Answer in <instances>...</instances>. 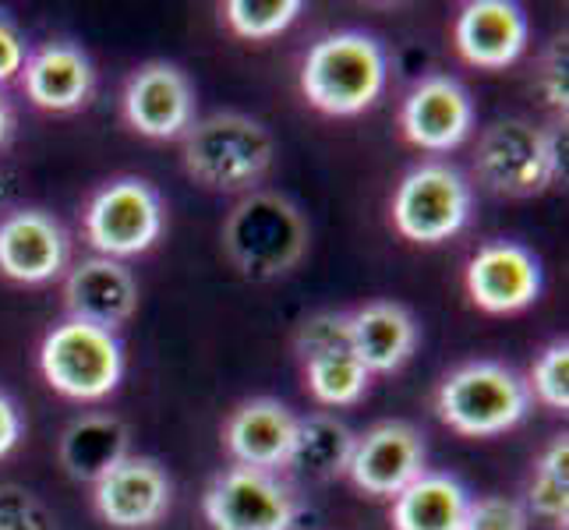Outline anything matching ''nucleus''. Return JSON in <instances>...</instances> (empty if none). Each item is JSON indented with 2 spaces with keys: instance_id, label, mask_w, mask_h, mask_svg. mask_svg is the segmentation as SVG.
<instances>
[{
  "instance_id": "obj_1",
  "label": "nucleus",
  "mask_w": 569,
  "mask_h": 530,
  "mask_svg": "<svg viewBox=\"0 0 569 530\" xmlns=\"http://www.w3.org/2000/svg\"><path fill=\"white\" fill-rule=\"evenodd\" d=\"M223 251L241 277L266 283L290 272L308 251L301 209L277 191H248L223 223Z\"/></svg>"
},
{
  "instance_id": "obj_2",
  "label": "nucleus",
  "mask_w": 569,
  "mask_h": 530,
  "mask_svg": "<svg viewBox=\"0 0 569 530\" xmlns=\"http://www.w3.org/2000/svg\"><path fill=\"white\" fill-rule=\"evenodd\" d=\"M389 78L386 50L376 36L329 32L301 61L305 100L329 117H358L379 100Z\"/></svg>"
},
{
  "instance_id": "obj_3",
  "label": "nucleus",
  "mask_w": 569,
  "mask_h": 530,
  "mask_svg": "<svg viewBox=\"0 0 569 530\" xmlns=\"http://www.w3.org/2000/svg\"><path fill=\"white\" fill-rule=\"evenodd\" d=\"M272 134L248 113L220 110L194 121L184 134V170L209 191H251L272 167Z\"/></svg>"
},
{
  "instance_id": "obj_4",
  "label": "nucleus",
  "mask_w": 569,
  "mask_h": 530,
  "mask_svg": "<svg viewBox=\"0 0 569 530\" xmlns=\"http://www.w3.org/2000/svg\"><path fill=\"white\" fill-rule=\"evenodd\" d=\"M436 414L467 439H492L531 414V389L499 361H467L442 379Z\"/></svg>"
},
{
  "instance_id": "obj_5",
  "label": "nucleus",
  "mask_w": 569,
  "mask_h": 530,
  "mask_svg": "<svg viewBox=\"0 0 569 530\" xmlns=\"http://www.w3.org/2000/svg\"><path fill=\"white\" fill-rule=\"evenodd\" d=\"M475 177L502 199H535L562 177L559 131L538 128L523 117L496 121L478 139Z\"/></svg>"
},
{
  "instance_id": "obj_6",
  "label": "nucleus",
  "mask_w": 569,
  "mask_h": 530,
  "mask_svg": "<svg viewBox=\"0 0 569 530\" xmlns=\"http://www.w3.org/2000/svg\"><path fill=\"white\" fill-rule=\"evenodd\" d=\"M39 371L53 392L78 403L107 400L124 376V347L107 329L86 322L53 326L39 347Z\"/></svg>"
},
{
  "instance_id": "obj_7",
  "label": "nucleus",
  "mask_w": 569,
  "mask_h": 530,
  "mask_svg": "<svg viewBox=\"0 0 569 530\" xmlns=\"http://www.w3.org/2000/svg\"><path fill=\"white\" fill-rule=\"evenodd\" d=\"M167 209L160 191L142 177H117L92 194L82 227L86 241L103 254V259H134L146 254L163 238Z\"/></svg>"
},
{
  "instance_id": "obj_8",
  "label": "nucleus",
  "mask_w": 569,
  "mask_h": 530,
  "mask_svg": "<svg viewBox=\"0 0 569 530\" xmlns=\"http://www.w3.org/2000/svg\"><path fill=\"white\" fill-rule=\"evenodd\" d=\"M202 513L212 530H293L301 499L298 488L272 470L233 463L209 481Z\"/></svg>"
},
{
  "instance_id": "obj_9",
  "label": "nucleus",
  "mask_w": 569,
  "mask_h": 530,
  "mask_svg": "<svg viewBox=\"0 0 569 530\" xmlns=\"http://www.w3.org/2000/svg\"><path fill=\"white\" fill-rule=\"evenodd\" d=\"M470 209H475V191L457 167L421 163L397 184L392 227L415 244H442L467 227Z\"/></svg>"
},
{
  "instance_id": "obj_10",
  "label": "nucleus",
  "mask_w": 569,
  "mask_h": 530,
  "mask_svg": "<svg viewBox=\"0 0 569 530\" xmlns=\"http://www.w3.org/2000/svg\"><path fill=\"white\" fill-rule=\"evenodd\" d=\"M173 484L160 460L124 457L92 484V506L113 530H152L170 513Z\"/></svg>"
},
{
  "instance_id": "obj_11",
  "label": "nucleus",
  "mask_w": 569,
  "mask_h": 530,
  "mask_svg": "<svg viewBox=\"0 0 569 530\" xmlns=\"http://www.w3.org/2000/svg\"><path fill=\"white\" fill-rule=\"evenodd\" d=\"M425 474V436L410 421H379L355 439L347 478L365 496L397 499Z\"/></svg>"
},
{
  "instance_id": "obj_12",
  "label": "nucleus",
  "mask_w": 569,
  "mask_h": 530,
  "mask_svg": "<svg viewBox=\"0 0 569 530\" xmlns=\"http://www.w3.org/2000/svg\"><path fill=\"white\" fill-rule=\"evenodd\" d=\"M463 287L488 316H517L541 298V266L517 241H488L470 254Z\"/></svg>"
},
{
  "instance_id": "obj_13",
  "label": "nucleus",
  "mask_w": 569,
  "mask_h": 530,
  "mask_svg": "<svg viewBox=\"0 0 569 530\" xmlns=\"http://www.w3.org/2000/svg\"><path fill=\"white\" fill-rule=\"evenodd\" d=\"M124 121L146 139L167 142L184 139L194 124V89L191 78L167 61H149L128 78L121 96Z\"/></svg>"
},
{
  "instance_id": "obj_14",
  "label": "nucleus",
  "mask_w": 569,
  "mask_h": 530,
  "mask_svg": "<svg viewBox=\"0 0 569 530\" xmlns=\"http://www.w3.org/2000/svg\"><path fill=\"white\" fill-rule=\"evenodd\" d=\"M400 128L410 146L428 152H449L475 131V100L453 74H428L407 92L400 107Z\"/></svg>"
},
{
  "instance_id": "obj_15",
  "label": "nucleus",
  "mask_w": 569,
  "mask_h": 530,
  "mask_svg": "<svg viewBox=\"0 0 569 530\" xmlns=\"http://www.w3.org/2000/svg\"><path fill=\"white\" fill-rule=\"evenodd\" d=\"M293 439H298V414L272 397L244 400L223 421V446L241 467L280 474L290 463Z\"/></svg>"
},
{
  "instance_id": "obj_16",
  "label": "nucleus",
  "mask_w": 569,
  "mask_h": 530,
  "mask_svg": "<svg viewBox=\"0 0 569 530\" xmlns=\"http://www.w3.org/2000/svg\"><path fill=\"white\" fill-rule=\"evenodd\" d=\"M68 266V233L43 209H18L0 220V277L50 283Z\"/></svg>"
},
{
  "instance_id": "obj_17",
  "label": "nucleus",
  "mask_w": 569,
  "mask_h": 530,
  "mask_svg": "<svg viewBox=\"0 0 569 530\" xmlns=\"http://www.w3.org/2000/svg\"><path fill=\"white\" fill-rule=\"evenodd\" d=\"M64 304L74 322L117 332L139 311V283L124 262L96 254L68 272Z\"/></svg>"
},
{
  "instance_id": "obj_18",
  "label": "nucleus",
  "mask_w": 569,
  "mask_h": 530,
  "mask_svg": "<svg viewBox=\"0 0 569 530\" xmlns=\"http://www.w3.org/2000/svg\"><path fill=\"white\" fill-rule=\"evenodd\" d=\"M527 14L513 0H470L460 8L453 39L467 64L499 71L527 50Z\"/></svg>"
},
{
  "instance_id": "obj_19",
  "label": "nucleus",
  "mask_w": 569,
  "mask_h": 530,
  "mask_svg": "<svg viewBox=\"0 0 569 530\" xmlns=\"http://www.w3.org/2000/svg\"><path fill=\"white\" fill-rule=\"evenodd\" d=\"M421 340L418 319L397 301H371L350 311V350L368 376H389L415 358Z\"/></svg>"
},
{
  "instance_id": "obj_20",
  "label": "nucleus",
  "mask_w": 569,
  "mask_h": 530,
  "mask_svg": "<svg viewBox=\"0 0 569 530\" xmlns=\"http://www.w3.org/2000/svg\"><path fill=\"white\" fill-rule=\"evenodd\" d=\"M22 86L32 107L68 113L89 103L96 89V71L89 57L71 43H47L26 57Z\"/></svg>"
},
{
  "instance_id": "obj_21",
  "label": "nucleus",
  "mask_w": 569,
  "mask_h": 530,
  "mask_svg": "<svg viewBox=\"0 0 569 530\" xmlns=\"http://www.w3.org/2000/svg\"><path fill=\"white\" fill-rule=\"evenodd\" d=\"M57 457H61V467L68 470L71 481L96 484L110 467L131 457V428L117 414L92 410V414L74 418L61 431Z\"/></svg>"
},
{
  "instance_id": "obj_22",
  "label": "nucleus",
  "mask_w": 569,
  "mask_h": 530,
  "mask_svg": "<svg viewBox=\"0 0 569 530\" xmlns=\"http://www.w3.org/2000/svg\"><path fill=\"white\" fill-rule=\"evenodd\" d=\"M470 492L453 474H425L392 499V530H463Z\"/></svg>"
},
{
  "instance_id": "obj_23",
  "label": "nucleus",
  "mask_w": 569,
  "mask_h": 530,
  "mask_svg": "<svg viewBox=\"0 0 569 530\" xmlns=\"http://www.w3.org/2000/svg\"><path fill=\"white\" fill-rule=\"evenodd\" d=\"M355 431L332 414H308L298 418V439L287 470L308 481H332L347 474L350 453H355Z\"/></svg>"
},
{
  "instance_id": "obj_24",
  "label": "nucleus",
  "mask_w": 569,
  "mask_h": 530,
  "mask_svg": "<svg viewBox=\"0 0 569 530\" xmlns=\"http://www.w3.org/2000/svg\"><path fill=\"white\" fill-rule=\"evenodd\" d=\"M305 386L322 407H355L365 392L371 376L365 364L355 358V350H329L316 353V358H305Z\"/></svg>"
},
{
  "instance_id": "obj_25",
  "label": "nucleus",
  "mask_w": 569,
  "mask_h": 530,
  "mask_svg": "<svg viewBox=\"0 0 569 530\" xmlns=\"http://www.w3.org/2000/svg\"><path fill=\"white\" fill-rule=\"evenodd\" d=\"M566 460H569V436H556L541 453V460L535 467V478H531V488H527V506L559 530H566V523H569Z\"/></svg>"
},
{
  "instance_id": "obj_26",
  "label": "nucleus",
  "mask_w": 569,
  "mask_h": 530,
  "mask_svg": "<svg viewBox=\"0 0 569 530\" xmlns=\"http://www.w3.org/2000/svg\"><path fill=\"white\" fill-rule=\"evenodd\" d=\"M301 11V0H230L223 18L241 39H272L298 22Z\"/></svg>"
},
{
  "instance_id": "obj_27",
  "label": "nucleus",
  "mask_w": 569,
  "mask_h": 530,
  "mask_svg": "<svg viewBox=\"0 0 569 530\" xmlns=\"http://www.w3.org/2000/svg\"><path fill=\"white\" fill-rule=\"evenodd\" d=\"M527 389H531L548 410L566 414L569 410V343L566 340H552L541 350V358L531 368Z\"/></svg>"
},
{
  "instance_id": "obj_28",
  "label": "nucleus",
  "mask_w": 569,
  "mask_h": 530,
  "mask_svg": "<svg viewBox=\"0 0 569 530\" xmlns=\"http://www.w3.org/2000/svg\"><path fill=\"white\" fill-rule=\"evenodd\" d=\"M293 350L301 361L329 350H350V316L347 311H319V316L305 319L293 337Z\"/></svg>"
},
{
  "instance_id": "obj_29",
  "label": "nucleus",
  "mask_w": 569,
  "mask_h": 530,
  "mask_svg": "<svg viewBox=\"0 0 569 530\" xmlns=\"http://www.w3.org/2000/svg\"><path fill=\"white\" fill-rule=\"evenodd\" d=\"M463 530H531L527 506L506 496H481L470 499Z\"/></svg>"
},
{
  "instance_id": "obj_30",
  "label": "nucleus",
  "mask_w": 569,
  "mask_h": 530,
  "mask_svg": "<svg viewBox=\"0 0 569 530\" xmlns=\"http://www.w3.org/2000/svg\"><path fill=\"white\" fill-rule=\"evenodd\" d=\"M0 530H53V517L29 488L0 484Z\"/></svg>"
},
{
  "instance_id": "obj_31",
  "label": "nucleus",
  "mask_w": 569,
  "mask_h": 530,
  "mask_svg": "<svg viewBox=\"0 0 569 530\" xmlns=\"http://www.w3.org/2000/svg\"><path fill=\"white\" fill-rule=\"evenodd\" d=\"M541 89H545V100L566 113V100H569V89H566V39H556V47L548 50V57H545Z\"/></svg>"
},
{
  "instance_id": "obj_32",
  "label": "nucleus",
  "mask_w": 569,
  "mask_h": 530,
  "mask_svg": "<svg viewBox=\"0 0 569 530\" xmlns=\"http://www.w3.org/2000/svg\"><path fill=\"white\" fill-rule=\"evenodd\" d=\"M26 39L18 36V29L0 14V86L11 82L14 74H22L26 68Z\"/></svg>"
},
{
  "instance_id": "obj_33",
  "label": "nucleus",
  "mask_w": 569,
  "mask_h": 530,
  "mask_svg": "<svg viewBox=\"0 0 569 530\" xmlns=\"http://www.w3.org/2000/svg\"><path fill=\"white\" fill-rule=\"evenodd\" d=\"M22 431H26L22 410H18V403L8 392H0V460L14 453L18 442H22Z\"/></svg>"
},
{
  "instance_id": "obj_34",
  "label": "nucleus",
  "mask_w": 569,
  "mask_h": 530,
  "mask_svg": "<svg viewBox=\"0 0 569 530\" xmlns=\"http://www.w3.org/2000/svg\"><path fill=\"white\" fill-rule=\"evenodd\" d=\"M8 134H11V107H8V96L0 92V146L8 142Z\"/></svg>"
}]
</instances>
